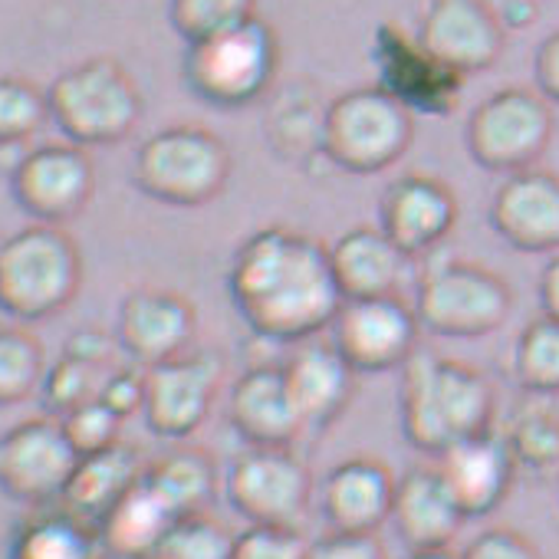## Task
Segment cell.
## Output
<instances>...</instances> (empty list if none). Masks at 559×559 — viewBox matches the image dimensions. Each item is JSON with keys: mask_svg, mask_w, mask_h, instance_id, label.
Returning a JSON list of instances; mask_svg holds the SVG:
<instances>
[{"mask_svg": "<svg viewBox=\"0 0 559 559\" xmlns=\"http://www.w3.org/2000/svg\"><path fill=\"white\" fill-rule=\"evenodd\" d=\"M227 294L247 330L270 343L317 340L346 304L330 247L284 224L253 230L234 250Z\"/></svg>", "mask_w": 559, "mask_h": 559, "instance_id": "obj_1", "label": "cell"}, {"mask_svg": "<svg viewBox=\"0 0 559 559\" xmlns=\"http://www.w3.org/2000/svg\"><path fill=\"white\" fill-rule=\"evenodd\" d=\"M493 412L497 395L480 369L421 349L402 366L399 418L415 451L441 457L461 441L493 431Z\"/></svg>", "mask_w": 559, "mask_h": 559, "instance_id": "obj_2", "label": "cell"}, {"mask_svg": "<svg viewBox=\"0 0 559 559\" xmlns=\"http://www.w3.org/2000/svg\"><path fill=\"white\" fill-rule=\"evenodd\" d=\"M83 287V250L67 227L27 224L0 240V313L17 323L60 317Z\"/></svg>", "mask_w": 559, "mask_h": 559, "instance_id": "obj_3", "label": "cell"}, {"mask_svg": "<svg viewBox=\"0 0 559 559\" xmlns=\"http://www.w3.org/2000/svg\"><path fill=\"white\" fill-rule=\"evenodd\" d=\"M50 122L80 148L119 145L142 122L145 99L116 57H90L63 70L50 90Z\"/></svg>", "mask_w": 559, "mask_h": 559, "instance_id": "obj_4", "label": "cell"}, {"mask_svg": "<svg viewBox=\"0 0 559 559\" xmlns=\"http://www.w3.org/2000/svg\"><path fill=\"white\" fill-rule=\"evenodd\" d=\"M415 313L431 336L480 340L510 320L513 290L500 273L480 263L431 253L415 280Z\"/></svg>", "mask_w": 559, "mask_h": 559, "instance_id": "obj_5", "label": "cell"}, {"mask_svg": "<svg viewBox=\"0 0 559 559\" xmlns=\"http://www.w3.org/2000/svg\"><path fill=\"white\" fill-rule=\"evenodd\" d=\"M234 171L227 142L204 126H168L148 135L132 162V185L168 207H204Z\"/></svg>", "mask_w": 559, "mask_h": 559, "instance_id": "obj_6", "label": "cell"}, {"mask_svg": "<svg viewBox=\"0 0 559 559\" xmlns=\"http://www.w3.org/2000/svg\"><path fill=\"white\" fill-rule=\"evenodd\" d=\"M415 139L412 109L382 86L340 93L320 122L323 155L349 175H379L392 168Z\"/></svg>", "mask_w": 559, "mask_h": 559, "instance_id": "obj_7", "label": "cell"}, {"mask_svg": "<svg viewBox=\"0 0 559 559\" xmlns=\"http://www.w3.org/2000/svg\"><path fill=\"white\" fill-rule=\"evenodd\" d=\"M280 73V40L260 17L237 31L191 44L181 60V80L191 96L214 109H243L263 99Z\"/></svg>", "mask_w": 559, "mask_h": 559, "instance_id": "obj_8", "label": "cell"}, {"mask_svg": "<svg viewBox=\"0 0 559 559\" xmlns=\"http://www.w3.org/2000/svg\"><path fill=\"white\" fill-rule=\"evenodd\" d=\"M464 142L484 171L507 178L530 171L552 142V109L533 90H497L471 112Z\"/></svg>", "mask_w": 559, "mask_h": 559, "instance_id": "obj_9", "label": "cell"}, {"mask_svg": "<svg viewBox=\"0 0 559 559\" xmlns=\"http://www.w3.org/2000/svg\"><path fill=\"white\" fill-rule=\"evenodd\" d=\"M224 497L247 526L300 530L313 500V471L294 448H247L224 474Z\"/></svg>", "mask_w": 559, "mask_h": 559, "instance_id": "obj_10", "label": "cell"}, {"mask_svg": "<svg viewBox=\"0 0 559 559\" xmlns=\"http://www.w3.org/2000/svg\"><path fill=\"white\" fill-rule=\"evenodd\" d=\"M80 454L63 435L60 418L40 415L0 435V493L24 507H53L76 471Z\"/></svg>", "mask_w": 559, "mask_h": 559, "instance_id": "obj_11", "label": "cell"}, {"mask_svg": "<svg viewBox=\"0 0 559 559\" xmlns=\"http://www.w3.org/2000/svg\"><path fill=\"white\" fill-rule=\"evenodd\" d=\"M96 191V165L73 142H47L27 148L11 171V194L34 224L63 227L80 217Z\"/></svg>", "mask_w": 559, "mask_h": 559, "instance_id": "obj_12", "label": "cell"}, {"mask_svg": "<svg viewBox=\"0 0 559 559\" xmlns=\"http://www.w3.org/2000/svg\"><path fill=\"white\" fill-rule=\"evenodd\" d=\"M333 346L356 376H379L402 369L418 353L421 323L415 307L402 297L346 300L333 320Z\"/></svg>", "mask_w": 559, "mask_h": 559, "instance_id": "obj_13", "label": "cell"}, {"mask_svg": "<svg viewBox=\"0 0 559 559\" xmlns=\"http://www.w3.org/2000/svg\"><path fill=\"white\" fill-rule=\"evenodd\" d=\"M224 362L201 349L185 353L171 362L145 369V408L142 418L155 438L188 441L214 412L221 392Z\"/></svg>", "mask_w": 559, "mask_h": 559, "instance_id": "obj_14", "label": "cell"}, {"mask_svg": "<svg viewBox=\"0 0 559 559\" xmlns=\"http://www.w3.org/2000/svg\"><path fill=\"white\" fill-rule=\"evenodd\" d=\"M507 27L487 0H428L418 44L457 76L490 70L503 53Z\"/></svg>", "mask_w": 559, "mask_h": 559, "instance_id": "obj_15", "label": "cell"}, {"mask_svg": "<svg viewBox=\"0 0 559 559\" xmlns=\"http://www.w3.org/2000/svg\"><path fill=\"white\" fill-rule=\"evenodd\" d=\"M198 336V310L178 290L139 287L119 304L116 340L139 369H155L191 353Z\"/></svg>", "mask_w": 559, "mask_h": 559, "instance_id": "obj_16", "label": "cell"}, {"mask_svg": "<svg viewBox=\"0 0 559 559\" xmlns=\"http://www.w3.org/2000/svg\"><path fill=\"white\" fill-rule=\"evenodd\" d=\"M457 224V198L435 175H402L379 201V227L412 260H425L441 250Z\"/></svg>", "mask_w": 559, "mask_h": 559, "instance_id": "obj_17", "label": "cell"}, {"mask_svg": "<svg viewBox=\"0 0 559 559\" xmlns=\"http://www.w3.org/2000/svg\"><path fill=\"white\" fill-rule=\"evenodd\" d=\"M227 421L247 448H294L307 435L284 376V362L250 366L234 382Z\"/></svg>", "mask_w": 559, "mask_h": 559, "instance_id": "obj_18", "label": "cell"}, {"mask_svg": "<svg viewBox=\"0 0 559 559\" xmlns=\"http://www.w3.org/2000/svg\"><path fill=\"white\" fill-rule=\"evenodd\" d=\"M490 227L520 253H559V175H510L490 201Z\"/></svg>", "mask_w": 559, "mask_h": 559, "instance_id": "obj_19", "label": "cell"}, {"mask_svg": "<svg viewBox=\"0 0 559 559\" xmlns=\"http://www.w3.org/2000/svg\"><path fill=\"white\" fill-rule=\"evenodd\" d=\"M395 487L399 477L392 467L369 454L340 461L320 487L326 526L340 533H379V526L392 520Z\"/></svg>", "mask_w": 559, "mask_h": 559, "instance_id": "obj_20", "label": "cell"}, {"mask_svg": "<svg viewBox=\"0 0 559 559\" xmlns=\"http://www.w3.org/2000/svg\"><path fill=\"white\" fill-rule=\"evenodd\" d=\"M330 263L343 300H379L402 297L415 260L379 224H359L330 243Z\"/></svg>", "mask_w": 559, "mask_h": 559, "instance_id": "obj_21", "label": "cell"}, {"mask_svg": "<svg viewBox=\"0 0 559 559\" xmlns=\"http://www.w3.org/2000/svg\"><path fill=\"white\" fill-rule=\"evenodd\" d=\"M438 471L464 520L490 516L513 490L516 464L500 431H484L438 457Z\"/></svg>", "mask_w": 559, "mask_h": 559, "instance_id": "obj_22", "label": "cell"}, {"mask_svg": "<svg viewBox=\"0 0 559 559\" xmlns=\"http://www.w3.org/2000/svg\"><path fill=\"white\" fill-rule=\"evenodd\" d=\"M376 50L382 67V90H389L408 109H425L438 116L454 109L464 76L451 73L435 57H428L418 37H408L399 27L385 24L376 34Z\"/></svg>", "mask_w": 559, "mask_h": 559, "instance_id": "obj_23", "label": "cell"}, {"mask_svg": "<svg viewBox=\"0 0 559 559\" xmlns=\"http://www.w3.org/2000/svg\"><path fill=\"white\" fill-rule=\"evenodd\" d=\"M464 523L467 520L454 503L438 464H418L405 471V477H399L392 526L412 552L451 549Z\"/></svg>", "mask_w": 559, "mask_h": 559, "instance_id": "obj_24", "label": "cell"}, {"mask_svg": "<svg viewBox=\"0 0 559 559\" xmlns=\"http://www.w3.org/2000/svg\"><path fill=\"white\" fill-rule=\"evenodd\" d=\"M284 376L307 431L333 428L356 395V372L333 343H300L284 362Z\"/></svg>", "mask_w": 559, "mask_h": 559, "instance_id": "obj_25", "label": "cell"}, {"mask_svg": "<svg viewBox=\"0 0 559 559\" xmlns=\"http://www.w3.org/2000/svg\"><path fill=\"white\" fill-rule=\"evenodd\" d=\"M145 461L142 451L129 441H119L109 451L90 454L76 461V471L63 490L60 507H67L70 513L90 520V523H103V516L129 493L142 484L145 477Z\"/></svg>", "mask_w": 559, "mask_h": 559, "instance_id": "obj_26", "label": "cell"}, {"mask_svg": "<svg viewBox=\"0 0 559 559\" xmlns=\"http://www.w3.org/2000/svg\"><path fill=\"white\" fill-rule=\"evenodd\" d=\"M8 559H106V546L96 523L53 503L17 520Z\"/></svg>", "mask_w": 559, "mask_h": 559, "instance_id": "obj_27", "label": "cell"}, {"mask_svg": "<svg viewBox=\"0 0 559 559\" xmlns=\"http://www.w3.org/2000/svg\"><path fill=\"white\" fill-rule=\"evenodd\" d=\"M178 516L165 507V500L145 484L129 490L99 523V536L109 559H152L165 533Z\"/></svg>", "mask_w": 559, "mask_h": 559, "instance_id": "obj_28", "label": "cell"}, {"mask_svg": "<svg viewBox=\"0 0 559 559\" xmlns=\"http://www.w3.org/2000/svg\"><path fill=\"white\" fill-rule=\"evenodd\" d=\"M145 484L165 500L175 516L207 513V507L224 490L214 457L201 448H175L145 467Z\"/></svg>", "mask_w": 559, "mask_h": 559, "instance_id": "obj_29", "label": "cell"}, {"mask_svg": "<svg viewBox=\"0 0 559 559\" xmlns=\"http://www.w3.org/2000/svg\"><path fill=\"white\" fill-rule=\"evenodd\" d=\"M500 435L520 474L549 477L559 471V412L546 405H530L516 412Z\"/></svg>", "mask_w": 559, "mask_h": 559, "instance_id": "obj_30", "label": "cell"}, {"mask_svg": "<svg viewBox=\"0 0 559 559\" xmlns=\"http://www.w3.org/2000/svg\"><path fill=\"white\" fill-rule=\"evenodd\" d=\"M44 343L27 326H0V408L34 399L47 379Z\"/></svg>", "mask_w": 559, "mask_h": 559, "instance_id": "obj_31", "label": "cell"}, {"mask_svg": "<svg viewBox=\"0 0 559 559\" xmlns=\"http://www.w3.org/2000/svg\"><path fill=\"white\" fill-rule=\"evenodd\" d=\"M510 376L530 395L559 392V323L539 317L520 330L510 353Z\"/></svg>", "mask_w": 559, "mask_h": 559, "instance_id": "obj_32", "label": "cell"}, {"mask_svg": "<svg viewBox=\"0 0 559 559\" xmlns=\"http://www.w3.org/2000/svg\"><path fill=\"white\" fill-rule=\"evenodd\" d=\"M257 17V0H168V24L191 47Z\"/></svg>", "mask_w": 559, "mask_h": 559, "instance_id": "obj_33", "label": "cell"}, {"mask_svg": "<svg viewBox=\"0 0 559 559\" xmlns=\"http://www.w3.org/2000/svg\"><path fill=\"white\" fill-rule=\"evenodd\" d=\"M47 122V90L24 76H0V148H27Z\"/></svg>", "mask_w": 559, "mask_h": 559, "instance_id": "obj_34", "label": "cell"}, {"mask_svg": "<svg viewBox=\"0 0 559 559\" xmlns=\"http://www.w3.org/2000/svg\"><path fill=\"white\" fill-rule=\"evenodd\" d=\"M234 536L237 533H230L211 513L178 516L152 559H230Z\"/></svg>", "mask_w": 559, "mask_h": 559, "instance_id": "obj_35", "label": "cell"}, {"mask_svg": "<svg viewBox=\"0 0 559 559\" xmlns=\"http://www.w3.org/2000/svg\"><path fill=\"white\" fill-rule=\"evenodd\" d=\"M112 369H96V366H86V362H76L70 356H60L50 369H47V379H44V405L53 418H63L70 415L73 408L86 405V402H96L99 392H103V382Z\"/></svg>", "mask_w": 559, "mask_h": 559, "instance_id": "obj_36", "label": "cell"}, {"mask_svg": "<svg viewBox=\"0 0 559 559\" xmlns=\"http://www.w3.org/2000/svg\"><path fill=\"white\" fill-rule=\"evenodd\" d=\"M60 425H63V435L80 457L109 451L122 441V418L116 412H109L99 399L63 415Z\"/></svg>", "mask_w": 559, "mask_h": 559, "instance_id": "obj_37", "label": "cell"}, {"mask_svg": "<svg viewBox=\"0 0 559 559\" xmlns=\"http://www.w3.org/2000/svg\"><path fill=\"white\" fill-rule=\"evenodd\" d=\"M310 539L290 526H247L234 536L230 559H307Z\"/></svg>", "mask_w": 559, "mask_h": 559, "instance_id": "obj_38", "label": "cell"}, {"mask_svg": "<svg viewBox=\"0 0 559 559\" xmlns=\"http://www.w3.org/2000/svg\"><path fill=\"white\" fill-rule=\"evenodd\" d=\"M461 559H543L536 543L510 526H490L477 533L464 549Z\"/></svg>", "mask_w": 559, "mask_h": 559, "instance_id": "obj_39", "label": "cell"}, {"mask_svg": "<svg viewBox=\"0 0 559 559\" xmlns=\"http://www.w3.org/2000/svg\"><path fill=\"white\" fill-rule=\"evenodd\" d=\"M307 559H392L376 533H340L326 530L310 543Z\"/></svg>", "mask_w": 559, "mask_h": 559, "instance_id": "obj_40", "label": "cell"}, {"mask_svg": "<svg viewBox=\"0 0 559 559\" xmlns=\"http://www.w3.org/2000/svg\"><path fill=\"white\" fill-rule=\"evenodd\" d=\"M99 402L116 412L122 421L132 418L135 412L145 408V369L139 366H116L106 382H103V392H99Z\"/></svg>", "mask_w": 559, "mask_h": 559, "instance_id": "obj_41", "label": "cell"}, {"mask_svg": "<svg viewBox=\"0 0 559 559\" xmlns=\"http://www.w3.org/2000/svg\"><path fill=\"white\" fill-rule=\"evenodd\" d=\"M116 349H119L116 333H103L96 326H83V330L70 333V340L63 343V353L60 356H70V359L86 362V366H96V369H116L112 366Z\"/></svg>", "mask_w": 559, "mask_h": 559, "instance_id": "obj_42", "label": "cell"}, {"mask_svg": "<svg viewBox=\"0 0 559 559\" xmlns=\"http://www.w3.org/2000/svg\"><path fill=\"white\" fill-rule=\"evenodd\" d=\"M533 80H536V93L546 103L559 106V31L539 44V50L533 57Z\"/></svg>", "mask_w": 559, "mask_h": 559, "instance_id": "obj_43", "label": "cell"}, {"mask_svg": "<svg viewBox=\"0 0 559 559\" xmlns=\"http://www.w3.org/2000/svg\"><path fill=\"white\" fill-rule=\"evenodd\" d=\"M536 297H539V310L546 320L559 323V253H552L539 273V284H536Z\"/></svg>", "mask_w": 559, "mask_h": 559, "instance_id": "obj_44", "label": "cell"}, {"mask_svg": "<svg viewBox=\"0 0 559 559\" xmlns=\"http://www.w3.org/2000/svg\"><path fill=\"white\" fill-rule=\"evenodd\" d=\"M533 17H536L533 0H510V8L500 14V24L503 27H530Z\"/></svg>", "mask_w": 559, "mask_h": 559, "instance_id": "obj_45", "label": "cell"}, {"mask_svg": "<svg viewBox=\"0 0 559 559\" xmlns=\"http://www.w3.org/2000/svg\"><path fill=\"white\" fill-rule=\"evenodd\" d=\"M408 559H461V552H451V549H425V552H412Z\"/></svg>", "mask_w": 559, "mask_h": 559, "instance_id": "obj_46", "label": "cell"}]
</instances>
